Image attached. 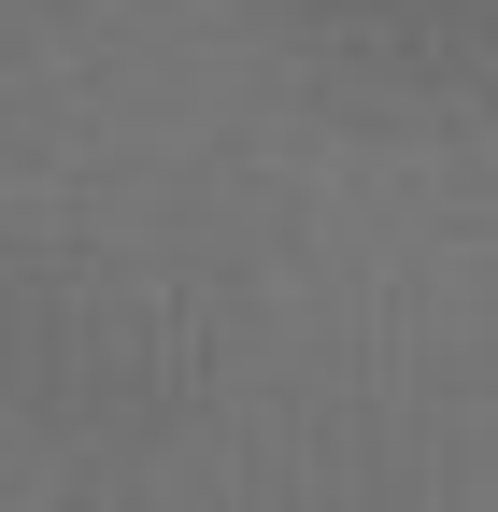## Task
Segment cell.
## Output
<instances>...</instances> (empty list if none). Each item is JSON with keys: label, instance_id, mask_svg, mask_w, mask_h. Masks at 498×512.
<instances>
[]
</instances>
